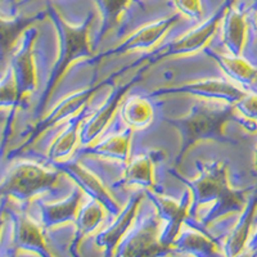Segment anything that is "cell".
Here are the masks:
<instances>
[{"label":"cell","mask_w":257,"mask_h":257,"mask_svg":"<svg viewBox=\"0 0 257 257\" xmlns=\"http://www.w3.org/2000/svg\"><path fill=\"white\" fill-rule=\"evenodd\" d=\"M24 233H22V238L26 239L27 242L30 243H40V239H39V233L34 226H30V225H25L22 228Z\"/></svg>","instance_id":"obj_3"},{"label":"cell","mask_w":257,"mask_h":257,"mask_svg":"<svg viewBox=\"0 0 257 257\" xmlns=\"http://www.w3.org/2000/svg\"><path fill=\"white\" fill-rule=\"evenodd\" d=\"M49 181L50 176L44 174L43 171H40V170L24 169L21 170L18 175H16L15 184H13L12 187L17 188L21 192L27 193L48 184Z\"/></svg>","instance_id":"obj_1"},{"label":"cell","mask_w":257,"mask_h":257,"mask_svg":"<svg viewBox=\"0 0 257 257\" xmlns=\"http://www.w3.org/2000/svg\"><path fill=\"white\" fill-rule=\"evenodd\" d=\"M225 114L219 116V114H202L194 118L192 123H189L190 126V133L194 135L203 134V133H210L211 130L216 127L219 125L220 121L224 118Z\"/></svg>","instance_id":"obj_2"}]
</instances>
